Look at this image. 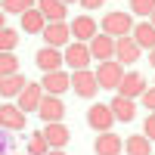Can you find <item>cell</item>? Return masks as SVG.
Wrapping results in <instances>:
<instances>
[{
    "label": "cell",
    "instance_id": "obj_1",
    "mask_svg": "<svg viewBox=\"0 0 155 155\" xmlns=\"http://www.w3.org/2000/svg\"><path fill=\"white\" fill-rule=\"evenodd\" d=\"M130 28H134V16H130V12H106L102 22H99V31L109 34L112 41H115V37L130 34Z\"/></svg>",
    "mask_w": 155,
    "mask_h": 155
},
{
    "label": "cell",
    "instance_id": "obj_2",
    "mask_svg": "<svg viewBox=\"0 0 155 155\" xmlns=\"http://www.w3.org/2000/svg\"><path fill=\"white\" fill-rule=\"evenodd\" d=\"M71 90L81 99H96L99 93V84H96V74L90 68H81V71H71Z\"/></svg>",
    "mask_w": 155,
    "mask_h": 155
},
{
    "label": "cell",
    "instance_id": "obj_3",
    "mask_svg": "<svg viewBox=\"0 0 155 155\" xmlns=\"http://www.w3.org/2000/svg\"><path fill=\"white\" fill-rule=\"evenodd\" d=\"M68 31H71V37H74L78 44H90V41L99 34V25L93 22V16H87V12H84V16H74V19L68 22Z\"/></svg>",
    "mask_w": 155,
    "mask_h": 155
},
{
    "label": "cell",
    "instance_id": "obj_4",
    "mask_svg": "<svg viewBox=\"0 0 155 155\" xmlns=\"http://www.w3.org/2000/svg\"><path fill=\"white\" fill-rule=\"evenodd\" d=\"M93 74H96V84H99V87H106V90H118L121 78H124V65H118L115 59H109V62H99V68H96Z\"/></svg>",
    "mask_w": 155,
    "mask_h": 155
},
{
    "label": "cell",
    "instance_id": "obj_5",
    "mask_svg": "<svg viewBox=\"0 0 155 155\" xmlns=\"http://www.w3.org/2000/svg\"><path fill=\"white\" fill-rule=\"evenodd\" d=\"M140 53H143V50L134 44V37H130V34L115 37V53H112V59L118 62V65H134V62L140 59Z\"/></svg>",
    "mask_w": 155,
    "mask_h": 155
},
{
    "label": "cell",
    "instance_id": "obj_6",
    "mask_svg": "<svg viewBox=\"0 0 155 155\" xmlns=\"http://www.w3.org/2000/svg\"><path fill=\"white\" fill-rule=\"evenodd\" d=\"M62 65H68L71 71L90 68V50H87V44H78V41H71V44H68V50L62 53Z\"/></svg>",
    "mask_w": 155,
    "mask_h": 155
},
{
    "label": "cell",
    "instance_id": "obj_7",
    "mask_svg": "<svg viewBox=\"0 0 155 155\" xmlns=\"http://www.w3.org/2000/svg\"><path fill=\"white\" fill-rule=\"evenodd\" d=\"M71 87V74L65 68H59V71H47L44 74V81H41V90L50 96H59V93H65V90Z\"/></svg>",
    "mask_w": 155,
    "mask_h": 155
},
{
    "label": "cell",
    "instance_id": "obj_8",
    "mask_svg": "<svg viewBox=\"0 0 155 155\" xmlns=\"http://www.w3.org/2000/svg\"><path fill=\"white\" fill-rule=\"evenodd\" d=\"M37 112H41V121H44V124H53V121H62V118H65V102H62L59 96L44 93V99H41V106H37Z\"/></svg>",
    "mask_w": 155,
    "mask_h": 155
},
{
    "label": "cell",
    "instance_id": "obj_9",
    "mask_svg": "<svg viewBox=\"0 0 155 155\" xmlns=\"http://www.w3.org/2000/svg\"><path fill=\"white\" fill-rule=\"evenodd\" d=\"M16 99H19L16 106H19L25 115H28V112H37V106H41V99H44V90H41V84H37V81H28Z\"/></svg>",
    "mask_w": 155,
    "mask_h": 155
},
{
    "label": "cell",
    "instance_id": "obj_10",
    "mask_svg": "<svg viewBox=\"0 0 155 155\" xmlns=\"http://www.w3.org/2000/svg\"><path fill=\"white\" fill-rule=\"evenodd\" d=\"M87 124L93 127V130H99V134L112 130V127H115V115H112L109 106H96V102H93V106L87 109Z\"/></svg>",
    "mask_w": 155,
    "mask_h": 155
},
{
    "label": "cell",
    "instance_id": "obj_11",
    "mask_svg": "<svg viewBox=\"0 0 155 155\" xmlns=\"http://www.w3.org/2000/svg\"><path fill=\"white\" fill-rule=\"evenodd\" d=\"M143 90H146V78H143V74L124 71V78H121V84H118L115 93H118V96H127V99H137V96H143Z\"/></svg>",
    "mask_w": 155,
    "mask_h": 155
},
{
    "label": "cell",
    "instance_id": "obj_12",
    "mask_svg": "<svg viewBox=\"0 0 155 155\" xmlns=\"http://www.w3.org/2000/svg\"><path fill=\"white\" fill-rule=\"evenodd\" d=\"M0 130H9V134L25 130V112L19 106H0Z\"/></svg>",
    "mask_w": 155,
    "mask_h": 155
},
{
    "label": "cell",
    "instance_id": "obj_13",
    "mask_svg": "<svg viewBox=\"0 0 155 155\" xmlns=\"http://www.w3.org/2000/svg\"><path fill=\"white\" fill-rule=\"evenodd\" d=\"M41 34H44V44H47V47H56V50H59V47H65V44H68V37H71V31H68V25H65V22H47Z\"/></svg>",
    "mask_w": 155,
    "mask_h": 155
},
{
    "label": "cell",
    "instance_id": "obj_14",
    "mask_svg": "<svg viewBox=\"0 0 155 155\" xmlns=\"http://www.w3.org/2000/svg\"><path fill=\"white\" fill-rule=\"evenodd\" d=\"M87 50H90V59H96V62H109L112 53H115V41H112L109 34H102V31H99L93 41L87 44Z\"/></svg>",
    "mask_w": 155,
    "mask_h": 155
},
{
    "label": "cell",
    "instance_id": "obj_15",
    "mask_svg": "<svg viewBox=\"0 0 155 155\" xmlns=\"http://www.w3.org/2000/svg\"><path fill=\"white\" fill-rule=\"evenodd\" d=\"M93 149H96V155H121V152H124V140H121L118 134H112V130H102V134L96 137Z\"/></svg>",
    "mask_w": 155,
    "mask_h": 155
},
{
    "label": "cell",
    "instance_id": "obj_16",
    "mask_svg": "<svg viewBox=\"0 0 155 155\" xmlns=\"http://www.w3.org/2000/svg\"><path fill=\"white\" fill-rule=\"evenodd\" d=\"M130 37H134V44L140 50H155V28L146 22V19H140L134 22V28H130Z\"/></svg>",
    "mask_w": 155,
    "mask_h": 155
},
{
    "label": "cell",
    "instance_id": "obj_17",
    "mask_svg": "<svg viewBox=\"0 0 155 155\" xmlns=\"http://www.w3.org/2000/svg\"><path fill=\"white\" fill-rule=\"evenodd\" d=\"M41 134H44V140H47V146H50V149H62V146L68 143V137H71V134H68V127L62 124V121L44 124V130H41Z\"/></svg>",
    "mask_w": 155,
    "mask_h": 155
},
{
    "label": "cell",
    "instance_id": "obj_18",
    "mask_svg": "<svg viewBox=\"0 0 155 155\" xmlns=\"http://www.w3.org/2000/svg\"><path fill=\"white\" fill-rule=\"evenodd\" d=\"M34 62H37V68H41L44 74L47 71H59L62 68V53H59L56 47H41L37 56H34Z\"/></svg>",
    "mask_w": 155,
    "mask_h": 155
},
{
    "label": "cell",
    "instance_id": "obj_19",
    "mask_svg": "<svg viewBox=\"0 0 155 155\" xmlns=\"http://www.w3.org/2000/svg\"><path fill=\"white\" fill-rule=\"evenodd\" d=\"M34 6L41 9V16L47 22H65V16H68V6L62 0H37Z\"/></svg>",
    "mask_w": 155,
    "mask_h": 155
},
{
    "label": "cell",
    "instance_id": "obj_20",
    "mask_svg": "<svg viewBox=\"0 0 155 155\" xmlns=\"http://www.w3.org/2000/svg\"><path fill=\"white\" fill-rule=\"evenodd\" d=\"M109 109H112V115H115V121H134L137 118V106H134V99H127V96H118L115 93V99L109 102Z\"/></svg>",
    "mask_w": 155,
    "mask_h": 155
},
{
    "label": "cell",
    "instance_id": "obj_21",
    "mask_svg": "<svg viewBox=\"0 0 155 155\" xmlns=\"http://www.w3.org/2000/svg\"><path fill=\"white\" fill-rule=\"evenodd\" d=\"M28 84V78H22V71H16V74H3L0 78V96H19L22 93V87Z\"/></svg>",
    "mask_w": 155,
    "mask_h": 155
},
{
    "label": "cell",
    "instance_id": "obj_22",
    "mask_svg": "<svg viewBox=\"0 0 155 155\" xmlns=\"http://www.w3.org/2000/svg\"><path fill=\"white\" fill-rule=\"evenodd\" d=\"M44 25H47V19L41 16V9H37V6H31V9L22 12V31H28V34H41Z\"/></svg>",
    "mask_w": 155,
    "mask_h": 155
},
{
    "label": "cell",
    "instance_id": "obj_23",
    "mask_svg": "<svg viewBox=\"0 0 155 155\" xmlns=\"http://www.w3.org/2000/svg\"><path fill=\"white\" fill-rule=\"evenodd\" d=\"M124 152L127 155H152V140H146L143 134H134L124 140Z\"/></svg>",
    "mask_w": 155,
    "mask_h": 155
},
{
    "label": "cell",
    "instance_id": "obj_24",
    "mask_svg": "<svg viewBox=\"0 0 155 155\" xmlns=\"http://www.w3.org/2000/svg\"><path fill=\"white\" fill-rule=\"evenodd\" d=\"M37 0H0V12L3 16H22L25 9H31Z\"/></svg>",
    "mask_w": 155,
    "mask_h": 155
},
{
    "label": "cell",
    "instance_id": "obj_25",
    "mask_svg": "<svg viewBox=\"0 0 155 155\" xmlns=\"http://www.w3.org/2000/svg\"><path fill=\"white\" fill-rule=\"evenodd\" d=\"M19 47V31L16 28H0V53H12Z\"/></svg>",
    "mask_w": 155,
    "mask_h": 155
},
{
    "label": "cell",
    "instance_id": "obj_26",
    "mask_svg": "<svg viewBox=\"0 0 155 155\" xmlns=\"http://www.w3.org/2000/svg\"><path fill=\"white\" fill-rule=\"evenodd\" d=\"M19 71V56L16 53H0V78Z\"/></svg>",
    "mask_w": 155,
    "mask_h": 155
},
{
    "label": "cell",
    "instance_id": "obj_27",
    "mask_svg": "<svg viewBox=\"0 0 155 155\" xmlns=\"http://www.w3.org/2000/svg\"><path fill=\"white\" fill-rule=\"evenodd\" d=\"M47 152H50V146H47L44 134H34V137L28 140V155H47Z\"/></svg>",
    "mask_w": 155,
    "mask_h": 155
},
{
    "label": "cell",
    "instance_id": "obj_28",
    "mask_svg": "<svg viewBox=\"0 0 155 155\" xmlns=\"http://www.w3.org/2000/svg\"><path fill=\"white\" fill-rule=\"evenodd\" d=\"M130 9L137 12L140 19H149L152 9H155V0H130Z\"/></svg>",
    "mask_w": 155,
    "mask_h": 155
},
{
    "label": "cell",
    "instance_id": "obj_29",
    "mask_svg": "<svg viewBox=\"0 0 155 155\" xmlns=\"http://www.w3.org/2000/svg\"><path fill=\"white\" fill-rule=\"evenodd\" d=\"M12 143H16V134H9V130H0V155H9Z\"/></svg>",
    "mask_w": 155,
    "mask_h": 155
},
{
    "label": "cell",
    "instance_id": "obj_30",
    "mask_svg": "<svg viewBox=\"0 0 155 155\" xmlns=\"http://www.w3.org/2000/svg\"><path fill=\"white\" fill-rule=\"evenodd\" d=\"M143 106H146L149 112H155V87H146V90H143Z\"/></svg>",
    "mask_w": 155,
    "mask_h": 155
},
{
    "label": "cell",
    "instance_id": "obj_31",
    "mask_svg": "<svg viewBox=\"0 0 155 155\" xmlns=\"http://www.w3.org/2000/svg\"><path fill=\"white\" fill-rule=\"evenodd\" d=\"M143 137L146 140H155V112L146 118V124H143Z\"/></svg>",
    "mask_w": 155,
    "mask_h": 155
},
{
    "label": "cell",
    "instance_id": "obj_32",
    "mask_svg": "<svg viewBox=\"0 0 155 155\" xmlns=\"http://www.w3.org/2000/svg\"><path fill=\"white\" fill-rule=\"evenodd\" d=\"M78 3H81L84 9H99V6H102V0H78Z\"/></svg>",
    "mask_w": 155,
    "mask_h": 155
},
{
    "label": "cell",
    "instance_id": "obj_33",
    "mask_svg": "<svg viewBox=\"0 0 155 155\" xmlns=\"http://www.w3.org/2000/svg\"><path fill=\"white\" fill-rule=\"evenodd\" d=\"M47 155H65V152H62V149H50Z\"/></svg>",
    "mask_w": 155,
    "mask_h": 155
},
{
    "label": "cell",
    "instance_id": "obj_34",
    "mask_svg": "<svg viewBox=\"0 0 155 155\" xmlns=\"http://www.w3.org/2000/svg\"><path fill=\"white\" fill-rule=\"evenodd\" d=\"M0 28H6V16H3V12H0Z\"/></svg>",
    "mask_w": 155,
    "mask_h": 155
},
{
    "label": "cell",
    "instance_id": "obj_35",
    "mask_svg": "<svg viewBox=\"0 0 155 155\" xmlns=\"http://www.w3.org/2000/svg\"><path fill=\"white\" fill-rule=\"evenodd\" d=\"M149 53H152V56H149V62H152V68H155V50H149Z\"/></svg>",
    "mask_w": 155,
    "mask_h": 155
},
{
    "label": "cell",
    "instance_id": "obj_36",
    "mask_svg": "<svg viewBox=\"0 0 155 155\" xmlns=\"http://www.w3.org/2000/svg\"><path fill=\"white\" fill-rule=\"evenodd\" d=\"M149 25H152V28H155V9H152V16H149Z\"/></svg>",
    "mask_w": 155,
    "mask_h": 155
},
{
    "label": "cell",
    "instance_id": "obj_37",
    "mask_svg": "<svg viewBox=\"0 0 155 155\" xmlns=\"http://www.w3.org/2000/svg\"><path fill=\"white\" fill-rule=\"evenodd\" d=\"M62 3H65V6H68V3H78V0H62Z\"/></svg>",
    "mask_w": 155,
    "mask_h": 155
}]
</instances>
